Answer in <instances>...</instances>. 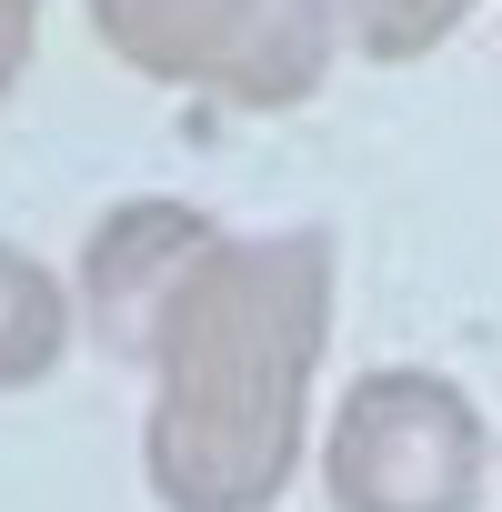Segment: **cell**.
Wrapping results in <instances>:
<instances>
[{"mask_svg": "<svg viewBox=\"0 0 502 512\" xmlns=\"http://www.w3.org/2000/svg\"><path fill=\"white\" fill-rule=\"evenodd\" d=\"M332 231H221L151 332L141 472L161 512H272L312 462Z\"/></svg>", "mask_w": 502, "mask_h": 512, "instance_id": "obj_1", "label": "cell"}, {"mask_svg": "<svg viewBox=\"0 0 502 512\" xmlns=\"http://www.w3.org/2000/svg\"><path fill=\"white\" fill-rule=\"evenodd\" d=\"M81 11L121 71L231 111H302L342 51L322 0H81Z\"/></svg>", "mask_w": 502, "mask_h": 512, "instance_id": "obj_2", "label": "cell"}, {"mask_svg": "<svg viewBox=\"0 0 502 512\" xmlns=\"http://www.w3.org/2000/svg\"><path fill=\"white\" fill-rule=\"evenodd\" d=\"M492 472V432L472 392L432 362H382L332 402L322 492L332 512H472Z\"/></svg>", "mask_w": 502, "mask_h": 512, "instance_id": "obj_3", "label": "cell"}, {"mask_svg": "<svg viewBox=\"0 0 502 512\" xmlns=\"http://www.w3.org/2000/svg\"><path fill=\"white\" fill-rule=\"evenodd\" d=\"M211 241H221V221L191 211V201H121V211L81 241V292H71V312H81L121 362H141L151 332H161V312H171V292L191 282V262H201Z\"/></svg>", "mask_w": 502, "mask_h": 512, "instance_id": "obj_4", "label": "cell"}, {"mask_svg": "<svg viewBox=\"0 0 502 512\" xmlns=\"http://www.w3.org/2000/svg\"><path fill=\"white\" fill-rule=\"evenodd\" d=\"M61 352H71V282L41 262V251L0 241V392L51 382Z\"/></svg>", "mask_w": 502, "mask_h": 512, "instance_id": "obj_5", "label": "cell"}, {"mask_svg": "<svg viewBox=\"0 0 502 512\" xmlns=\"http://www.w3.org/2000/svg\"><path fill=\"white\" fill-rule=\"evenodd\" d=\"M332 11V31H342V51H362V61H382V71H402V61H432L482 0H322Z\"/></svg>", "mask_w": 502, "mask_h": 512, "instance_id": "obj_6", "label": "cell"}, {"mask_svg": "<svg viewBox=\"0 0 502 512\" xmlns=\"http://www.w3.org/2000/svg\"><path fill=\"white\" fill-rule=\"evenodd\" d=\"M31 41H41V0H0V101L21 91V71H31Z\"/></svg>", "mask_w": 502, "mask_h": 512, "instance_id": "obj_7", "label": "cell"}]
</instances>
